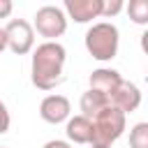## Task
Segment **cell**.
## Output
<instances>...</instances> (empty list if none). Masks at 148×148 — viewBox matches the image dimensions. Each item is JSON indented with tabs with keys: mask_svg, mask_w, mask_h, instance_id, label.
<instances>
[{
	"mask_svg": "<svg viewBox=\"0 0 148 148\" xmlns=\"http://www.w3.org/2000/svg\"><path fill=\"white\" fill-rule=\"evenodd\" d=\"M130 148H148V123H136L130 130Z\"/></svg>",
	"mask_w": 148,
	"mask_h": 148,
	"instance_id": "13",
	"label": "cell"
},
{
	"mask_svg": "<svg viewBox=\"0 0 148 148\" xmlns=\"http://www.w3.org/2000/svg\"><path fill=\"white\" fill-rule=\"evenodd\" d=\"M123 7H125L123 0H102V16L104 18H111V16L120 14Z\"/></svg>",
	"mask_w": 148,
	"mask_h": 148,
	"instance_id": "14",
	"label": "cell"
},
{
	"mask_svg": "<svg viewBox=\"0 0 148 148\" xmlns=\"http://www.w3.org/2000/svg\"><path fill=\"white\" fill-rule=\"evenodd\" d=\"M12 12H14V2L12 0H0V18H9Z\"/></svg>",
	"mask_w": 148,
	"mask_h": 148,
	"instance_id": "16",
	"label": "cell"
},
{
	"mask_svg": "<svg viewBox=\"0 0 148 148\" xmlns=\"http://www.w3.org/2000/svg\"><path fill=\"white\" fill-rule=\"evenodd\" d=\"M65 60H67V51L60 42H42L32 51V62H30L32 86L39 90H53L62 81Z\"/></svg>",
	"mask_w": 148,
	"mask_h": 148,
	"instance_id": "1",
	"label": "cell"
},
{
	"mask_svg": "<svg viewBox=\"0 0 148 148\" xmlns=\"http://www.w3.org/2000/svg\"><path fill=\"white\" fill-rule=\"evenodd\" d=\"M30 25H32V30H37V35L46 37V42H56V37H62L67 30V16H65L62 7L44 5L35 12V21Z\"/></svg>",
	"mask_w": 148,
	"mask_h": 148,
	"instance_id": "4",
	"label": "cell"
},
{
	"mask_svg": "<svg viewBox=\"0 0 148 148\" xmlns=\"http://www.w3.org/2000/svg\"><path fill=\"white\" fill-rule=\"evenodd\" d=\"M109 104L116 106L118 111H123L125 116L132 113V111H136L139 104H141V90H139V86L123 79V83L118 86V90L109 97Z\"/></svg>",
	"mask_w": 148,
	"mask_h": 148,
	"instance_id": "7",
	"label": "cell"
},
{
	"mask_svg": "<svg viewBox=\"0 0 148 148\" xmlns=\"http://www.w3.org/2000/svg\"><path fill=\"white\" fill-rule=\"evenodd\" d=\"M0 148H2V146H0Z\"/></svg>",
	"mask_w": 148,
	"mask_h": 148,
	"instance_id": "19",
	"label": "cell"
},
{
	"mask_svg": "<svg viewBox=\"0 0 148 148\" xmlns=\"http://www.w3.org/2000/svg\"><path fill=\"white\" fill-rule=\"evenodd\" d=\"M88 83H90V90L102 92L104 97H111V95L118 90V86L123 83V76H120V72H118V69L99 67V69H95V72L90 74Z\"/></svg>",
	"mask_w": 148,
	"mask_h": 148,
	"instance_id": "9",
	"label": "cell"
},
{
	"mask_svg": "<svg viewBox=\"0 0 148 148\" xmlns=\"http://www.w3.org/2000/svg\"><path fill=\"white\" fill-rule=\"evenodd\" d=\"M65 132H67V139L74 143H90V120L86 116L67 118Z\"/></svg>",
	"mask_w": 148,
	"mask_h": 148,
	"instance_id": "10",
	"label": "cell"
},
{
	"mask_svg": "<svg viewBox=\"0 0 148 148\" xmlns=\"http://www.w3.org/2000/svg\"><path fill=\"white\" fill-rule=\"evenodd\" d=\"M79 106H81V116H86L88 120L92 118V116H97L102 109H106V106H111L109 104V97H104L102 92H95V90H86L83 95H81V102H79Z\"/></svg>",
	"mask_w": 148,
	"mask_h": 148,
	"instance_id": "11",
	"label": "cell"
},
{
	"mask_svg": "<svg viewBox=\"0 0 148 148\" xmlns=\"http://www.w3.org/2000/svg\"><path fill=\"white\" fill-rule=\"evenodd\" d=\"M5 49H7V39H5V30L0 28V53H2Z\"/></svg>",
	"mask_w": 148,
	"mask_h": 148,
	"instance_id": "17",
	"label": "cell"
},
{
	"mask_svg": "<svg viewBox=\"0 0 148 148\" xmlns=\"http://www.w3.org/2000/svg\"><path fill=\"white\" fill-rule=\"evenodd\" d=\"M90 148H109V146H90Z\"/></svg>",
	"mask_w": 148,
	"mask_h": 148,
	"instance_id": "18",
	"label": "cell"
},
{
	"mask_svg": "<svg viewBox=\"0 0 148 148\" xmlns=\"http://www.w3.org/2000/svg\"><path fill=\"white\" fill-rule=\"evenodd\" d=\"M5 39L7 49L16 56H25L35 49V30L25 18H12L5 28Z\"/></svg>",
	"mask_w": 148,
	"mask_h": 148,
	"instance_id": "5",
	"label": "cell"
},
{
	"mask_svg": "<svg viewBox=\"0 0 148 148\" xmlns=\"http://www.w3.org/2000/svg\"><path fill=\"white\" fill-rule=\"evenodd\" d=\"M127 14H130V18H132L134 23L146 25V23H148V2H146V0H130Z\"/></svg>",
	"mask_w": 148,
	"mask_h": 148,
	"instance_id": "12",
	"label": "cell"
},
{
	"mask_svg": "<svg viewBox=\"0 0 148 148\" xmlns=\"http://www.w3.org/2000/svg\"><path fill=\"white\" fill-rule=\"evenodd\" d=\"M69 111H72V104L65 95H46L39 104V116L42 120L51 123V125H60V123H67L69 118Z\"/></svg>",
	"mask_w": 148,
	"mask_h": 148,
	"instance_id": "6",
	"label": "cell"
},
{
	"mask_svg": "<svg viewBox=\"0 0 148 148\" xmlns=\"http://www.w3.org/2000/svg\"><path fill=\"white\" fill-rule=\"evenodd\" d=\"M9 125H12V116H9L7 106H5V102L0 99V134H5L9 130Z\"/></svg>",
	"mask_w": 148,
	"mask_h": 148,
	"instance_id": "15",
	"label": "cell"
},
{
	"mask_svg": "<svg viewBox=\"0 0 148 148\" xmlns=\"http://www.w3.org/2000/svg\"><path fill=\"white\" fill-rule=\"evenodd\" d=\"M118 46H120V32H118V28L113 23L99 21V23H92L88 28L86 49L95 60H99V62L113 60L116 53H118Z\"/></svg>",
	"mask_w": 148,
	"mask_h": 148,
	"instance_id": "3",
	"label": "cell"
},
{
	"mask_svg": "<svg viewBox=\"0 0 148 148\" xmlns=\"http://www.w3.org/2000/svg\"><path fill=\"white\" fill-rule=\"evenodd\" d=\"M65 16L76 23H88L102 16V0H65Z\"/></svg>",
	"mask_w": 148,
	"mask_h": 148,
	"instance_id": "8",
	"label": "cell"
},
{
	"mask_svg": "<svg viewBox=\"0 0 148 148\" xmlns=\"http://www.w3.org/2000/svg\"><path fill=\"white\" fill-rule=\"evenodd\" d=\"M125 113L116 106L102 109L97 116L90 118V146H109L116 143L125 132Z\"/></svg>",
	"mask_w": 148,
	"mask_h": 148,
	"instance_id": "2",
	"label": "cell"
}]
</instances>
